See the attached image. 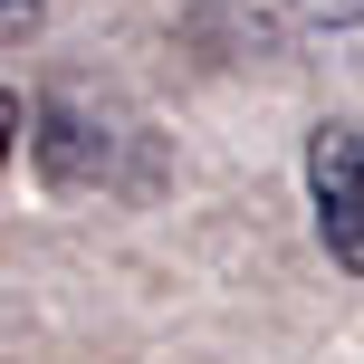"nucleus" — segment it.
Instances as JSON below:
<instances>
[{"instance_id": "f257e3e1", "label": "nucleus", "mask_w": 364, "mask_h": 364, "mask_svg": "<svg viewBox=\"0 0 364 364\" xmlns=\"http://www.w3.org/2000/svg\"><path fill=\"white\" fill-rule=\"evenodd\" d=\"M307 192H316V240L364 278V125L307 134Z\"/></svg>"}, {"instance_id": "f03ea898", "label": "nucleus", "mask_w": 364, "mask_h": 364, "mask_svg": "<svg viewBox=\"0 0 364 364\" xmlns=\"http://www.w3.org/2000/svg\"><path fill=\"white\" fill-rule=\"evenodd\" d=\"M240 10H259V19H278V29H355L364 19V0H240Z\"/></svg>"}]
</instances>
